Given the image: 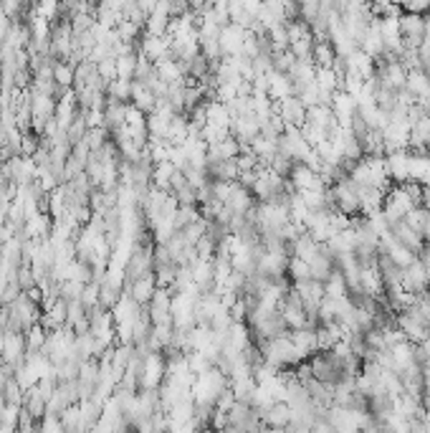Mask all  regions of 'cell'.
Returning a JSON list of instances; mask_svg holds the SVG:
<instances>
[{"label": "cell", "instance_id": "7a4b0ae2", "mask_svg": "<svg viewBox=\"0 0 430 433\" xmlns=\"http://www.w3.org/2000/svg\"><path fill=\"white\" fill-rule=\"evenodd\" d=\"M124 294L132 296L137 307L147 309V307H150V302L155 299V294H157L155 271H152V274H147V276H142V279H137V282H127V284H124Z\"/></svg>", "mask_w": 430, "mask_h": 433}, {"label": "cell", "instance_id": "6da1fadb", "mask_svg": "<svg viewBox=\"0 0 430 433\" xmlns=\"http://www.w3.org/2000/svg\"><path fill=\"white\" fill-rule=\"evenodd\" d=\"M402 291H408L413 296H420L425 291H430V271L423 261H420V256L410 266L402 269Z\"/></svg>", "mask_w": 430, "mask_h": 433}, {"label": "cell", "instance_id": "7c38bea8", "mask_svg": "<svg viewBox=\"0 0 430 433\" xmlns=\"http://www.w3.org/2000/svg\"><path fill=\"white\" fill-rule=\"evenodd\" d=\"M79 302H81V307H84L86 312H92V309H96V307H101V304H99V284H96V282L86 284L84 291H81Z\"/></svg>", "mask_w": 430, "mask_h": 433}, {"label": "cell", "instance_id": "9c48e42d", "mask_svg": "<svg viewBox=\"0 0 430 433\" xmlns=\"http://www.w3.org/2000/svg\"><path fill=\"white\" fill-rule=\"evenodd\" d=\"M23 337H26V347H28V353H41L43 347H46L49 332H46L41 325H33L31 330H26V332H23Z\"/></svg>", "mask_w": 430, "mask_h": 433}, {"label": "cell", "instance_id": "ba28073f", "mask_svg": "<svg viewBox=\"0 0 430 433\" xmlns=\"http://www.w3.org/2000/svg\"><path fill=\"white\" fill-rule=\"evenodd\" d=\"M286 279L291 284H299V282H307V279H311V271H309L307 261L291 256V259H289V266H286Z\"/></svg>", "mask_w": 430, "mask_h": 433}, {"label": "cell", "instance_id": "8992f818", "mask_svg": "<svg viewBox=\"0 0 430 433\" xmlns=\"http://www.w3.org/2000/svg\"><path fill=\"white\" fill-rule=\"evenodd\" d=\"M74 81H76V66H71L69 61H53V84L61 92H69L74 89Z\"/></svg>", "mask_w": 430, "mask_h": 433}, {"label": "cell", "instance_id": "5b68a950", "mask_svg": "<svg viewBox=\"0 0 430 433\" xmlns=\"http://www.w3.org/2000/svg\"><path fill=\"white\" fill-rule=\"evenodd\" d=\"M132 107L139 109L142 114L150 117L155 109H157V96L152 94L150 89L139 84V81H132Z\"/></svg>", "mask_w": 430, "mask_h": 433}, {"label": "cell", "instance_id": "277c9868", "mask_svg": "<svg viewBox=\"0 0 430 433\" xmlns=\"http://www.w3.org/2000/svg\"><path fill=\"white\" fill-rule=\"evenodd\" d=\"M276 114L284 122V127H304L307 122V107L301 104L296 96H286V99L276 101Z\"/></svg>", "mask_w": 430, "mask_h": 433}, {"label": "cell", "instance_id": "3957f363", "mask_svg": "<svg viewBox=\"0 0 430 433\" xmlns=\"http://www.w3.org/2000/svg\"><path fill=\"white\" fill-rule=\"evenodd\" d=\"M246 38H248V31L236 26V23H228V26H223L221 28V36H218V44H221L223 56H241V51H243Z\"/></svg>", "mask_w": 430, "mask_h": 433}, {"label": "cell", "instance_id": "52a82bcc", "mask_svg": "<svg viewBox=\"0 0 430 433\" xmlns=\"http://www.w3.org/2000/svg\"><path fill=\"white\" fill-rule=\"evenodd\" d=\"M137 61H139V51H135V53H127V56H119V58H117V79L135 81Z\"/></svg>", "mask_w": 430, "mask_h": 433}, {"label": "cell", "instance_id": "8fae6325", "mask_svg": "<svg viewBox=\"0 0 430 433\" xmlns=\"http://www.w3.org/2000/svg\"><path fill=\"white\" fill-rule=\"evenodd\" d=\"M428 221H430V213H428V210H425V208H413V210H410V213H408V216H405V223H408L415 233H420V236H423V231H425V226H428Z\"/></svg>", "mask_w": 430, "mask_h": 433}, {"label": "cell", "instance_id": "30bf717a", "mask_svg": "<svg viewBox=\"0 0 430 433\" xmlns=\"http://www.w3.org/2000/svg\"><path fill=\"white\" fill-rule=\"evenodd\" d=\"M107 96H109V99L124 101V104H132V81L114 79L107 87Z\"/></svg>", "mask_w": 430, "mask_h": 433}]
</instances>
